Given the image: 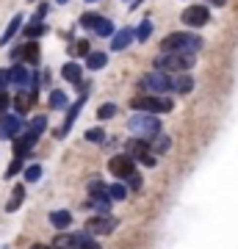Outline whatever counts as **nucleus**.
Masks as SVG:
<instances>
[{
	"label": "nucleus",
	"instance_id": "nucleus-15",
	"mask_svg": "<svg viewBox=\"0 0 238 249\" xmlns=\"http://www.w3.org/2000/svg\"><path fill=\"white\" fill-rule=\"evenodd\" d=\"M133 39H136L133 28H119V31L111 36V50H114V53H119V50H125V47L130 45Z\"/></svg>",
	"mask_w": 238,
	"mask_h": 249
},
{
	"label": "nucleus",
	"instance_id": "nucleus-29",
	"mask_svg": "<svg viewBox=\"0 0 238 249\" xmlns=\"http://www.w3.org/2000/svg\"><path fill=\"white\" fill-rule=\"evenodd\" d=\"M92 53V45H89L86 39H78L75 45H72V55H78V58H86Z\"/></svg>",
	"mask_w": 238,
	"mask_h": 249
},
{
	"label": "nucleus",
	"instance_id": "nucleus-35",
	"mask_svg": "<svg viewBox=\"0 0 238 249\" xmlns=\"http://www.w3.org/2000/svg\"><path fill=\"white\" fill-rule=\"evenodd\" d=\"M44 127H47V116H34V122H31V127H28V130H34L36 136H42Z\"/></svg>",
	"mask_w": 238,
	"mask_h": 249
},
{
	"label": "nucleus",
	"instance_id": "nucleus-20",
	"mask_svg": "<svg viewBox=\"0 0 238 249\" xmlns=\"http://www.w3.org/2000/svg\"><path fill=\"white\" fill-rule=\"evenodd\" d=\"M70 249H103V247H100L89 232H80V235H72V247Z\"/></svg>",
	"mask_w": 238,
	"mask_h": 249
},
{
	"label": "nucleus",
	"instance_id": "nucleus-34",
	"mask_svg": "<svg viewBox=\"0 0 238 249\" xmlns=\"http://www.w3.org/2000/svg\"><path fill=\"white\" fill-rule=\"evenodd\" d=\"M111 116H116V106L114 103H103L97 108V119H111Z\"/></svg>",
	"mask_w": 238,
	"mask_h": 249
},
{
	"label": "nucleus",
	"instance_id": "nucleus-24",
	"mask_svg": "<svg viewBox=\"0 0 238 249\" xmlns=\"http://www.w3.org/2000/svg\"><path fill=\"white\" fill-rule=\"evenodd\" d=\"M22 199H25V188H22V186H14V191H11V199L6 202V211H9V213H14L19 205H22Z\"/></svg>",
	"mask_w": 238,
	"mask_h": 249
},
{
	"label": "nucleus",
	"instance_id": "nucleus-17",
	"mask_svg": "<svg viewBox=\"0 0 238 249\" xmlns=\"http://www.w3.org/2000/svg\"><path fill=\"white\" fill-rule=\"evenodd\" d=\"M191 89H194V78H191V75L177 72L175 78H172V91H175V94H188Z\"/></svg>",
	"mask_w": 238,
	"mask_h": 249
},
{
	"label": "nucleus",
	"instance_id": "nucleus-25",
	"mask_svg": "<svg viewBox=\"0 0 238 249\" xmlns=\"http://www.w3.org/2000/svg\"><path fill=\"white\" fill-rule=\"evenodd\" d=\"M44 31H47V25H44V22H39V19H31V22H28V28H25V36L36 42V39H39Z\"/></svg>",
	"mask_w": 238,
	"mask_h": 249
},
{
	"label": "nucleus",
	"instance_id": "nucleus-39",
	"mask_svg": "<svg viewBox=\"0 0 238 249\" xmlns=\"http://www.w3.org/2000/svg\"><path fill=\"white\" fill-rule=\"evenodd\" d=\"M11 106V97H9V91H0V114H6V108Z\"/></svg>",
	"mask_w": 238,
	"mask_h": 249
},
{
	"label": "nucleus",
	"instance_id": "nucleus-22",
	"mask_svg": "<svg viewBox=\"0 0 238 249\" xmlns=\"http://www.w3.org/2000/svg\"><path fill=\"white\" fill-rule=\"evenodd\" d=\"M50 108H53V111H64V108H70V97H67L61 89H53V91H50Z\"/></svg>",
	"mask_w": 238,
	"mask_h": 249
},
{
	"label": "nucleus",
	"instance_id": "nucleus-37",
	"mask_svg": "<svg viewBox=\"0 0 238 249\" xmlns=\"http://www.w3.org/2000/svg\"><path fill=\"white\" fill-rule=\"evenodd\" d=\"M125 180H128V186H130L133 191H139V188L144 186V180H141V175H139V172H133V175H128Z\"/></svg>",
	"mask_w": 238,
	"mask_h": 249
},
{
	"label": "nucleus",
	"instance_id": "nucleus-41",
	"mask_svg": "<svg viewBox=\"0 0 238 249\" xmlns=\"http://www.w3.org/2000/svg\"><path fill=\"white\" fill-rule=\"evenodd\" d=\"M139 6H141V0H130V11H133V9H139Z\"/></svg>",
	"mask_w": 238,
	"mask_h": 249
},
{
	"label": "nucleus",
	"instance_id": "nucleus-11",
	"mask_svg": "<svg viewBox=\"0 0 238 249\" xmlns=\"http://www.w3.org/2000/svg\"><path fill=\"white\" fill-rule=\"evenodd\" d=\"M116 219L111 213L108 216H92V219H89L86 222V232L89 235H108V232H114L116 230Z\"/></svg>",
	"mask_w": 238,
	"mask_h": 249
},
{
	"label": "nucleus",
	"instance_id": "nucleus-1",
	"mask_svg": "<svg viewBox=\"0 0 238 249\" xmlns=\"http://www.w3.org/2000/svg\"><path fill=\"white\" fill-rule=\"evenodd\" d=\"M202 50V39L194 34H169L166 39H161V53H191Z\"/></svg>",
	"mask_w": 238,
	"mask_h": 249
},
{
	"label": "nucleus",
	"instance_id": "nucleus-16",
	"mask_svg": "<svg viewBox=\"0 0 238 249\" xmlns=\"http://www.w3.org/2000/svg\"><path fill=\"white\" fill-rule=\"evenodd\" d=\"M11 103H14V108H17V114H28L31 111V106L36 103V94H31V91H17L14 97H11Z\"/></svg>",
	"mask_w": 238,
	"mask_h": 249
},
{
	"label": "nucleus",
	"instance_id": "nucleus-36",
	"mask_svg": "<svg viewBox=\"0 0 238 249\" xmlns=\"http://www.w3.org/2000/svg\"><path fill=\"white\" fill-rule=\"evenodd\" d=\"M39 178H42V166H36V163L34 166H25V180L28 183H36Z\"/></svg>",
	"mask_w": 238,
	"mask_h": 249
},
{
	"label": "nucleus",
	"instance_id": "nucleus-13",
	"mask_svg": "<svg viewBox=\"0 0 238 249\" xmlns=\"http://www.w3.org/2000/svg\"><path fill=\"white\" fill-rule=\"evenodd\" d=\"M36 142H39V136H36L34 130H25V133L17 136V142H14V155H17V158H25L28 152L36 147Z\"/></svg>",
	"mask_w": 238,
	"mask_h": 249
},
{
	"label": "nucleus",
	"instance_id": "nucleus-33",
	"mask_svg": "<svg viewBox=\"0 0 238 249\" xmlns=\"http://www.w3.org/2000/svg\"><path fill=\"white\" fill-rule=\"evenodd\" d=\"M89 194H92V199L94 196H108V186L100 183V180H94V183H89Z\"/></svg>",
	"mask_w": 238,
	"mask_h": 249
},
{
	"label": "nucleus",
	"instance_id": "nucleus-19",
	"mask_svg": "<svg viewBox=\"0 0 238 249\" xmlns=\"http://www.w3.org/2000/svg\"><path fill=\"white\" fill-rule=\"evenodd\" d=\"M61 75H64L67 83H75V86H78L80 78H83V70H80L75 61H70V64H64V67H61Z\"/></svg>",
	"mask_w": 238,
	"mask_h": 249
},
{
	"label": "nucleus",
	"instance_id": "nucleus-28",
	"mask_svg": "<svg viewBox=\"0 0 238 249\" xmlns=\"http://www.w3.org/2000/svg\"><path fill=\"white\" fill-rule=\"evenodd\" d=\"M94 34H97V36H114L116 28H114V22H111V19L103 17V19L97 22V28H94Z\"/></svg>",
	"mask_w": 238,
	"mask_h": 249
},
{
	"label": "nucleus",
	"instance_id": "nucleus-8",
	"mask_svg": "<svg viewBox=\"0 0 238 249\" xmlns=\"http://www.w3.org/2000/svg\"><path fill=\"white\" fill-rule=\"evenodd\" d=\"M180 19H183V25H188V28H202V25H208L211 11H208V6H202V3H194V6L183 9Z\"/></svg>",
	"mask_w": 238,
	"mask_h": 249
},
{
	"label": "nucleus",
	"instance_id": "nucleus-21",
	"mask_svg": "<svg viewBox=\"0 0 238 249\" xmlns=\"http://www.w3.org/2000/svg\"><path fill=\"white\" fill-rule=\"evenodd\" d=\"M50 224H53L55 230H67L72 224V213L70 211H53L50 213Z\"/></svg>",
	"mask_w": 238,
	"mask_h": 249
},
{
	"label": "nucleus",
	"instance_id": "nucleus-26",
	"mask_svg": "<svg viewBox=\"0 0 238 249\" xmlns=\"http://www.w3.org/2000/svg\"><path fill=\"white\" fill-rule=\"evenodd\" d=\"M133 34H136L139 42H147V39L152 36V19H141V25L133 28Z\"/></svg>",
	"mask_w": 238,
	"mask_h": 249
},
{
	"label": "nucleus",
	"instance_id": "nucleus-7",
	"mask_svg": "<svg viewBox=\"0 0 238 249\" xmlns=\"http://www.w3.org/2000/svg\"><path fill=\"white\" fill-rule=\"evenodd\" d=\"M128 155L136 163H141V166H150V169L155 166V152H152L147 139H133V142H128Z\"/></svg>",
	"mask_w": 238,
	"mask_h": 249
},
{
	"label": "nucleus",
	"instance_id": "nucleus-9",
	"mask_svg": "<svg viewBox=\"0 0 238 249\" xmlns=\"http://www.w3.org/2000/svg\"><path fill=\"white\" fill-rule=\"evenodd\" d=\"M22 127H25V122L19 114H0V139H17Z\"/></svg>",
	"mask_w": 238,
	"mask_h": 249
},
{
	"label": "nucleus",
	"instance_id": "nucleus-44",
	"mask_svg": "<svg viewBox=\"0 0 238 249\" xmlns=\"http://www.w3.org/2000/svg\"><path fill=\"white\" fill-rule=\"evenodd\" d=\"M86 3H97V0H86Z\"/></svg>",
	"mask_w": 238,
	"mask_h": 249
},
{
	"label": "nucleus",
	"instance_id": "nucleus-5",
	"mask_svg": "<svg viewBox=\"0 0 238 249\" xmlns=\"http://www.w3.org/2000/svg\"><path fill=\"white\" fill-rule=\"evenodd\" d=\"M9 75H11V83H14L19 91H31V94L39 91V75L31 72L25 64H14V67L9 70Z\"/></svg>",
	"mask_w": 238,
	"mask_h": 249
},
{
	"label": "nucleus",
	"instance_id": "nucleus-2",
	"mask_svg": "<svg viewBox=\"0 0 238 249\" xmlns=\"http://www.w3.org/2000/svg\"><path fill=\"white\" fill-rule=\"evenodd\" d=\"M133 111H141V114H169L175 108V100L164 97V94H141V97L130 100Z\"/></svg>",
	"mask_w": 238,
	"mask_h": 249
},
{
	"label": "nucleus",
	"instance_id": "nucleus-38",
	"mask_svg": "<svg viewBox=\"0 0 238 249\" xmlns=\"http://www.w3.org/2000/svg\"><path fill=\"white\" fill-rule=\"evenodd\" d=\"M19 169H22V158H14L11 160V166H9V172H6V178H14Z\"/></svg>",
	"mask_w": 238,
	"mask_h": 249
},
{
	"label": "nucleus",
	"instance_id": "nucleus-30",
	"mask_svg": "<svg viewBox=\"0 0 238 249\" xmlns=\"http://www.w3.org/2000/svg\"><path fill=\"white\" fill-rule=\"evenodd\" d=\"M108 196H111V202H119V199H125L128 196V186H122V183H114V186H108Z\"/></svg>",
	"mask_w": 238,
	"mask_h": 249
},
{
	"label": "nucleus",
	"instance_id": "nucleus-12",
	"mask_svg": "<svg viewBox=\"0 0 238 249\" xmlns=\"http://www.w3.org/2000/svg\"><path fill=\"white\" fill-rule=\"evenodd\" d=\"M39 53H42V50H39V45L31 39L28 45L14 47V50H11V58H14V61H19V58H22L25 64H31V67H34V64H39Z\"/></svg>",
	"mask_w": 238,
	"mask_h": 249
},
{
	"label": "nucleus",
	"instance_id": "nucleus-18",
	"mask_svg": "<svg viewBox=\"0 0 238 249\" xmlns=\"http://www.w3.org/2000/svg\"><path fill=\"white\" fill-rule=\"evenodd\" d=\"M108 64V53H103V50H92V53L86 55V67L92 72H97V70H103Z\"/></svg>",
	"mask_w": 238,
	"mask_h": 249
},
{
	"label": "nucleus",
	"instance_id": "nucleus-14",
	"mask_svg": "<svg viewBox=\"0 0 238 249\" xmlns=\"http://www.w3.org/2000/svg\"><path fill=\"white\" fill-rule=\"evenodd\" d=\"M83 103H86V94H83V97H78L70 108H67V119H64V124H61V130H58V136H67V133L72 130V124H75V119H78V114H80V108H83Z\"/></svg>",
	"mask_w": 238,
	"mask_h": 249
},
{
	"label": "nucleus",
	"instance_id": "nucleus-3",
	"mask_svg": "<svg viewBox=\"0 0 238 249\" xmlns=\"http://www.w3.org/2000/svg\"><path fill=\"white\" fill-rule=\"evenodd\" d=\"M194 64H197V55H191V53H161L155 58V70L177 75V72H188Z\"/></svg>",
	"mask_w": 238,
	"mask_h": 249
},
{
	"label": "nucleus",
	"instance_id": "nucleus-45",
	"mask_svg": "<svg viewBox=\"0 0 238 249\" xmlns=\"http://www.w3.org/2000/svg\"><path fill=\"white\" fill-rule=\"evenodd\" d=\"M58 3H61V6H64V3H67V0H58Z\"/></svg>",
	"mask_w": 238,
	"mask_h": 249
},
{
	"label": "nucleus",
	"instance_id": "nucleus-31",
	"mask_svg": "<svg viewBox=\"0 0 238 249\" xmlns=\"http://www.w3.org/2000/svg\"><path fill=\"white\" fill-rule=\"evenodd\" d=\"M83 139L92 142V144H103V142H106V130H103V127H92V130H86Z\"/></svg>",
	"mask_w": 238,
	"mask_h": 249
},
{
	"label": "nucleus",
	"instance_id": "nucleus-10",
	"mask_svg": "<svg viewBox=\"0 0 238 249\" xmlns=\"http://www.w3.org/2000/svg\"><path fill=\"white\" fill-rule=\"evenodd\" d=\"M108 172L114 175V178H128V175H133L136 172V160L128 155V152H122V155H114V158L108 160Z\"/></svg>",
	"mask_w": 238,
	"mask_h": 249
},
{
	"label": "nucleus",
	"instance_id": "nucleus-23",
	"mask_svg": "<svg viewBox=\"0 0 238 249\" xmlns=\"http://www.w3.org/2000/svg\"><path fill=\"white\" fill-rule=\"evenodd\" d=\"M19 28H22V14H17V17L11 19L9 25H6V31H3V36H0V45H9V39L17 34Z\"/></svg>",
	"mask_w": 238,
	"mask_h": 249
},
{
	"label": "nucleus",
	"instance_id": "nucleus-42",
	"mask_svg": "<svg viewBox=\"0 0 238 249\" xmlns=\"http://www.w3.org/2000/svg\"><path fill=\"white\" fill-rule=\"evenodd\" d=\"M31 249H50V247H44V244H34Z\"/></svg>",
	"mask_w": 238,
	"mask_h": 249
},
{
	"label": "nucleus",
	"instance_id": "nucleus-43",
	"mask_svg": "<svg viewBox=\"0 0 238 249\" xmlns=\"http://www.w3.org/2000/svg\"><path fill=\"white\" fill-rule=\"evenodd\" d=\"M213 6H224V0H211Z\"/></svg>",
	"mask_w": 238,
	"mask_h": 249
},
{
	"label": "nucleus",
	"instance_id": "nucleus-6",
	"mask_svg": "<svg viewBox=\"0 0 238 249\" xmlns=\"http://www.w3.org/2000/svg\"><path fill=\"white\" fill-rule=\"evenodd\" d=\"M141 89L147 94H169L172 91V75L161 70H152L141 78Z\"/></svg>",
	"mask_w": 238,
	"mask_h": 249
},
{
	"label": "nucleus",
	"instance_id": "nucleus-27",
	"mask_svg": "<svg viewBox=\"0 0 238 249\" xmlns=\"http://www.w3.org/2000/svg\"><path fill=\"white\" fill-rule=\"evenodd\" d=\"M169 142H172L169 136H161V133H158L155 139H150V147H152V152H166L169 147H172Z\"/></svg>",
	"mask_w": 238,
	"mask_h": 249
},
{
	"label": "nucleus",
	"instance_id": "nucleus-40",
	"mask_svg": "<svg viewBox=\"0 0 238 249\" xmlns=\"http://www.w3.org/2000/svg\"><path fill=\"white\" fill-rule=\"evenodd\" d=\"M11 83V75L9 70H0V91H6V86Z\"/></svg>",
	"mask_w": 238,
	"mask_h": 249
},
{
	"label": "nucleus",
	"instance_id": "nucleus-4",
	"mask_svg": "<svg viewBox=\"0 0 238 249\" xmlns=\"http://www.w3.org/2000/svg\"><path fill=\"white\" fill-rule=\"evenodd\" d=\"M128 130L130 133H136L139 139H155V136L161 133V119H155V114H141V111H136V114L128 119Z\"/></svg>",
	"mask_w": 238,
	"mask_h": 249
},
{
	"label": "nucleus",
	"instance_id": "nucleus-32",
	"mask_svg": "<svg viewBox=\"0 0 238 249\" xmlns=\"http://www.w3.org/2000/svg\"><path fill=\"white\" fill-rule=\"evenodd\" d=\"M100 14H92V11H86V14H83V17H80V25L86 28V31H94V28H97V22H100Z\"/></svg>",
	"mask_w": 238,
	"mask_h": 249
}]
</instances>
